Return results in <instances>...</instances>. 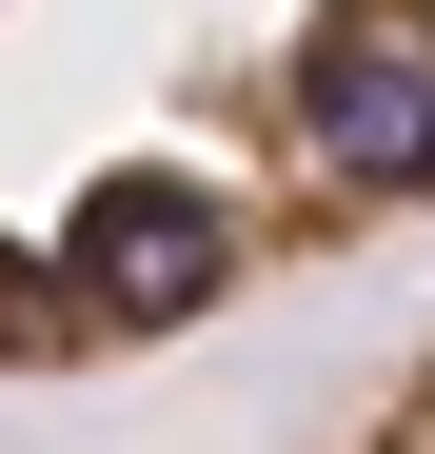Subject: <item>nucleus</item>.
Masks as SVG:
<instances>
[{
  "label": "nucleus",
  "instance_id": "1",
  "mask_svg": "<svg viewBox=\"0 0 435 454\" xmlns=\"http://www.w3.org/2000/svg\"><path fill=\"white\" fill-rule=\"evenodd\" d=\"M435 217V0H0V375H119Z\"/></svg>",
  "mask_w": 435,
  "mask_h": 454
},
{
  "label": "nucleus",
  "instance_id": "2",
  "mask_svg": "<svg viewBox=\"0 0 435 454\" xmlns=\"http://www.w3.org/2000/svg\"><path fill=\"white\" fill-rule=\"evenodd\" d=\"M317 454H435V356H396V375H376V395H356Z\"/></svg>",
  "mask_w": 435,
  "mask_h": 454
}]
</instances>
